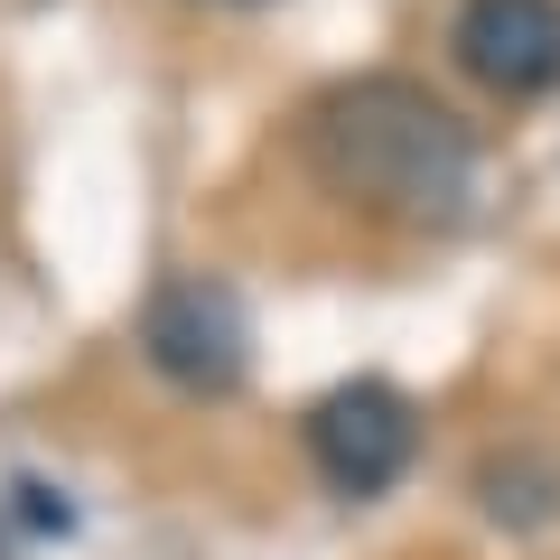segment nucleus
<instances>
[{"instance_id":"f257e3e1","label":"nucleus","mask_w":560,"mask_h":560,"mask_svg":"<svg viewBox=\"0 0 560 560\" xmlns=\"http://www.w3.org/2000/svg\"><path fill=\"white\" fill-rule=\"evenodd\" d=\"M308 160H318V178L337 197H364V206L411 215V224L467 215V187H477V150H467L458 113L401 75L337 84L308 113Z\"/></svg>"},{"instance_id":"7ed1b4c3","label":"nucleus","mask_w":560,"mask_h":560,"mask_svg":"<svg viewBox=\"0 0 560 560\" xmlns=\"http://www.w3.org/2000/svg\"><path fill=\"white\" fill-rule=\"evenodd\" d=\"M140 346H150V364H160L168 383H187V393H234L243 355H253V327H243L234 290H215V280H178V290L150 300Z\"/></svg>"},{"instance_id":"f03ea898","label":"nucleus","mask_w":560,"mask_h":560,"mask_svg":"<svg viewBox=\"0 0 560 560\" xmlns=\"http://www.w3.org/2000/svg\"><path fill=\"white\" fill-rule=\"evenodd\" d=\"M420 448V420L393 383H337V393L308 411V458L337 495H383V486L411 467Z\"/></svg>"},{"instance_id":"20e7f679","label":"nucleus","mask_w":560,"mask_h":560,"mask_svg":"<svg viewBox=\"0 0 560 560\" xmlns=\"http://www.w3.org/2000/svg\"><path fill=\"white\" fill-rule=\"evenodd\" d=\"M458 57L495 94H551L560 84V0H467Z\"/></svg>"}]
</instances>
